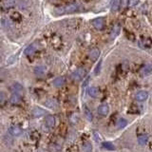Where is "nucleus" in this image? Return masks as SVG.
I'll return each instance as SVG.
<instances>
[{"label": "nucleus", "mask_w": 152, "mask_h": 152, "mask_svg": "<svg viewBox=\"0 0 152 152\" xmlns=\"http://www.w3.org/2000/svg\"><path fill=\"white\" fill-rule=\"evenodd\" d=\"M61 24L66 30L69 33H75L82 27V20L79 18H71L64 20Z\"/></svg>", "instance_id": "f257e3e1"}, {"label": "nucleus", "mask_w": 152, "mask_h": 152, "mask_svg": "<svg viewBox=\"0 0 152 152\" xmlns=\"http://www.w3.org/2000/svg\"><path fill=\"white\" fill-rule=\"evenodd\" d=\"M80 10V5L77 3H71L68 4L66 6H62L57 8L54 11V13L56 15H64V14H69V13H76Z\"/></svg>", "instance_id": "f03ea898"}, {"label": "nucleus", "mask_w": 152, "mask_h": 152, "mask_svg": "<svg viewBox=\"0 0 152 152\" xmlns=\"http://www.w3.org/2000/svg\"><path fill=\"white\" fill-rule=\"evenodd\" d=\"M49 43L54 49H60L63 47V38L59 33H53L50 35Z\"/></svg>", "instance_id": "7ed1b4c3"}, {"label": "nucleus", "mask_w": 152, "mask_h": 152, "mask_svg": "<svg viewBox=\"0 0 152 152\" xmlns=\"http://www.w3.org/2000/svg\"><path fill=\"white\" fill-rule=\"evenodd\" d=\"M40 49H41V46L39 45V42H34L32 45H30L28 48H26L24 52L27 56H32L33 54H35V52H38Z\"/></svg>", "instance_id": "20e7f679"}, {"label": "nucleus", "mask_w": 152, "mask_h": 152, "mask_svg": "<svg viewBox=\"0 0 152 152\" xmlns=\"http://www.w3.org/2000/svg\"><path fill=\"white\" fill-rule=\"evenodd\" d=\"M91 24L97 30H102L105 28V25H106V20H105L104 17H97L93 19Z\"/></svg>", "instance_id": "39448f33"}, {"label": "nucleus", "mask_w": 152, "mask_h": 152, "mask_svg": "<svg viewBox=\"0 0 152 152\" xmlns=\"http://www.w3.org/2000/svg\"><path fill=\"white\" fill-rule=\"evenodd\" d=\"M139 45L142 49H150L152 47V39L147 36H143L140 39Z\"/></svg>", "instance_id": "423d86ee"}, {"label": "nucleus", "mask_w": 152, "mask_h": 152, "mask_svg": "<svg viewBox=\"0 0 152 152\" xmlns=\"http://www.w3.org/2000/svg\"><path fill=\"white\" fill-rule=\"evenodd\" d=\"M86 74H87V71H86V69L81 68V69H78L77 71L73 73L72 77H73V79H74V80L80 81V80H82L86 76Z\"/></svg>", "instance_id": "0eeeda50"}, {"label": "nucleus", "mask_w": 152, "mask_h": 152, "mask_svg": "<svg viewBox=\"0 0 152 152\" xmlns=\"http://www.w3.org/2000/svg\"><path fill=\"white\" fill-rule=\"evenodd\" d=\"M45 124L49 129H52L54 126H55V119H54V117L52 115H49L45 120Z\"/></svg>", "instance_id": "6e6552de"}, {"label": "nucleus", "mask_w": 152, "mask_h": 152, "mask_svg": "<svg viewBox=\"0 0 152 152\" xmlns=\"http://www.w3.org/2000/svg\"><path fill=\"white\" fill-rule=\"evenodd\" d=\"M147 97H148V93H147V91L141 90V91H138L137 93H136L135 99L139 101V102H143V101H146L147 99Z\"/></svg>", "instance_id": "1a4fd4ad"}, {"label": "nucleus", "mask_w": 152, "mask_h": 152, "mask_svg": "<svg viewBox=\"0 0 152 152\" xmlns=\"http://www.w3.org/2000/svg\"><path fill=\"white\" fill-rule=\"evenodd\" d=\"M11 89H13L14 93H16V94H18L19 96L23 95V93H24V88H23L22 86L18 83L13 84V86H11Z\"/></svg>", "instance_id": "9d476101"}, {"label": "nucleus", "mask_w": 152, "mask_h": 152, "mask_svg": "<svg viewBox=\"0 0 152 152\" xmlns=\"http://www.w3.org/2000/svg\"><path fill=\"white\" fill-rule=\"evenodd\" d=\"M88 56H89V58H90L91 61H93V62L96 61L99 58V56H100V50H99V49H97V48L92 49L90 52H89Z\"/></svg>", "instance_id": "9b49d317"}, {"label": "nucleus", "mask_w": 152, "mask_h": 152, "mask_svg": "<svg viewBox=\"0 0 152 152\" xmlns=\"http://www.w3.org/2000/svg\"><path fill=\"white\" fill-rule=\"evenodd\" d=\"M97 110H98V113L100 115L107 116L108 114V112H110V107H108L107 104H103V105H101V106H99Z\"/></svg>", "instance_id": "f8f14e48"}, {"label": "nucleus", "mask_w": 152, "mask_h": 152, "mask_svg": "<svg viewBox=\"0 0 152 152\" xmlns=\"http://www.w3.org/2000/svg\"><path fill=\"white\" fill-rule=\"evenodd\" d=\"M9 132L13 136H19L21 134V128L17 126H11L9 127Z\"/></svg>", "instance_id": "ddd939ff"}, {"label": "nucleus", "mask_w": 152, "mask_h": 152, "mask_svg": "<svg viewBox=\"0 0 152 152\" xmlns=\"http://www.w3.org/2000/svg\"><path fill=\"white\" fill-rule=\"evenodd\" d=\"M65 83H66V80L64 77H57L53 81V86L55 88H61L65 85Z\"/></svg>", "instance_id": "4468645a"}, {"label": "nucleus", "mask_w": 152, "mask_h": 152, "mask_svg": "<svg viewBox=\"0 0 152 152\" xmlns=\"http://www.w3.org/2000/svg\"><path fill=\"white\" fill-rule=\"evenodd\" d=\"M120 30H121V26H120V24H118V23H116V24L113 26V28H112L111 33H110L111 39L115 38L117 35H118L119 33H120Z\"/></svg>", "instance_id": "2eb2a0df"}, {"label": "nucleus", "mask_w": 152, "mask_h": 152, "mask_svg": "<svg viewBox=\"0 0 152 152\" xmlns=\"http://www.w3.org/2000/svg\"><path fill=\"white\" fill-rule=\"evenodd\" d=\"M88 92L89 96L93 97V98H96V97H98V96H99L100 90H99V88H96V87H90V88H88Z\"/></svg>", "instance_id": "dca6fc26"}, {"label": "nucleus", "mask_w": 152, "mask_h": 152, "mask_svg": "<svg viewBox=\"0 0 152 152\" xmlns=\"http://www.w3.org/2000/svg\"><path fill=\"white\" fill-rule=\"evenodd\" d=\"M46 106L50 110H56L58 107V103L54 99H49L46 101Z\"/></svg>", "instance_id": "f3484780"}, {"label": "nucleus", "mask_w": 152, "mask_h": 152, "mask_svg": "<svg viewBox=\"0 0 152 152\" xmlns=\"http://www.w3.org/2000/svg\"><path fill=\"white\" fill-rule=\"evenodd\" d=\"M11 19L14 22H20L22 20V15L18 11H13L11 13Z\"/></svg>", "instance_id": "a211bd4d"}, {"label": "nucleus", "mask_w": 152, "mask_h": 152, "mask_svg": "<svg viewBox=\"0 0 152 152\" xmlns=\"http://www.w3.org/2000/svg\"><path fill=\"white\" fill-rule=\"evenodd\" d=\"M151 72H152V65H150V64L145 66V67H144L142 69V71H141V73H142L143 76L148 75V74H150Z\"/></svg>", "instance_id": "6ab92c4d"}, {"label": "nucleus", "mask_w": 152, "mask_h": 152, "mask_svg": "<svg viewBox=\"0 0 152 152\" xmlns=\"http://www.w3.org/2000/svg\"><path fill=\"white\" fill-rule=\"evenodd\" d=\"M46 72V68L43 67V66H38L35 69H34V73L37 75V76H42L44 75Z\"/></svg>", "instance_id": "aec40b11"}, {"label": "nucleus", "mask_w": 152, "mask_h": 152, "mask_svg": "<svg viewBox=\"0 0 152 152\" xmlns=\"http://www.w3.org/2000/svg\"><path fill=\"white\" fill-rule=\"evenodd\" d=\"M83 108H84V113H85V115H86V117H87V119L88 120V121H92V119H93V115H92V113H91V111H90V110H89V108L86 106L83 107Z\"/></svg>", "instance_id": "412c9836"}, {"label": "nucleus", "mask_w": 152, "mask_h": 152, "mask_svg": "<svg viewBox=\"0 0 152 152\" xmlns=\"http://www.w3.org/2000/svg\"><path fill=\"white\" fill-rule=\"evenodd\" d=\"M147 141H148V137H147V135H146V134L140 135L138 137V143H139V145H141V146H145L147 143Z\"/></svg>", "instance_id": "4be33fe9"}, {"label": "nucleus", "mask_w": 152, "mask_h": 152, "mask_svg": "<svg viewBox=\"0 0 152 152\" xmlns=\"http://www.w3.org/2000/svg\"><path fill=\"white\" fill-rule=\"evenodd\" d=\"M121 0H112L111 2V11H117L120 8Z\"/></svg>", "instance_id": "5701e85b"}, {"label": "nucleus", "mask_w": 152, "mask_h": 152, "mask_svg": "<svg viewBox=\"0 0 152 152\" xmlns=\"http://www.w3.org/2000/svg\"><path fill=\"white\" fill-rule=\"evenodd\" d=\"M44 114H45V111H44V110H42L41 107H36L33 110V116L34 117H41V116H43Z\"/></svg>", "instance_id": "b1692460"}, {"label": "nucleus", "mask_w": 152, "mask_h": 152, "mask_svg": "<svg viewBox=\"0 0 152 152\" xmlns=\"http://www.w3.org/2000/svg\"><path fill=\"white\" fill-rule=\"evenodd\" d=\"M20 96H19L18 94H16V93H13V95H11V104H13V105H17L19 104V102H20Z\"/></svg>", "instance_id": "393cba45"}, {"label": "nucleus", "mask_w": 152, "mask_h": 152, "mask_svg": "<svg viewBox=\"0 0 152 152\" xmlns=\"http://www.w3.org/2000/svg\"><path fill=\"white\" fill-rule=\"evenodd\" d=\"M102 146L104 148H106L107 150H114L115 149V146H113V144H111L110 142H104L102 144Z\"/></svg>", "instance_id": "a878e982"}, {"label": "nucleus", "mask_w": 152, "mask_h": 152, "mask_svg": "<svg viewBox=\"0 0 152 152\" xmlns=\"http://www.w3.org/2000/svg\"><path fill=\"white\" fill-rule=\"evenodd\" d=\"M127 122L126 119L124 118H121L118 120V122H117V127H118L119 128H124V127H127Z\"/></svg>", "instance_id": "bb28decb"}, {"label": "nucleus", "mask_w": 152, "mask_h": 152, "mask_svg": "<svg viewBox=\"0 0 152 152\" xmlns=\"http://www.w3.org/2000/svg\"><path fill=\"white\" fill-rule=\"evenodd\" d=\"M83 150H84V152H91L92 151L91 144L88 142H86L83 145Z\"/></svg>", "instance_id": "cd10ccee"}, {"label": "nucleus", "mask_w": 152, "mask_h": 152, "mask_svg": "<svg viewBox=\"0 0 152 152\" xmlns=\"http://www.w3.org/2000/svg\"><path fill=\"white\" fill-rule=\"evenodd\" d=\"M140 112V110L138 107L136 106H132L128 108V113H131V114H137Z\"/></svg>", "instance_id": "c85d7f7f"}, {"label": "nucleus", "mask_w": 152, "mask_h": 152, "mask_svg": "<svg viewBox=\"0 0 152 152\" xmlns=\"http://www.w3.org/2000/svg\"><path fill=\"white\" fill-rule=\"evenodd\" d=\"M126 36L127 39H129L130 41H134L135 40V35L132 33L130 32H127V30H126Z\"/></svg>", "instance_id": "c756f323"}, {"label": "nucleus", "mask_w": 152, "mask_h": 152, "mask_svg": "<svg viewBox=\"0 0 152 152\" xmlns=\"http://www.w3.org/2000/svg\"><path fill=\"white\" fill-rule=\"evenodd\" d=\"M14 6H15V2H6L4 3L3 8H5V9H11V8H13Z\"/></svg>", "instance_id": "7c9ffc66"}, {"label": "nucleus", "mask_w": 152, "mask_h": 152, "mask_svg": "<svg viewBox=\"0 0 152 152\" xmlns=\"http://www.w3.org/2000/svg\"><path fill=\"white\" fill-rule=\"evenodd\" d=\"M101 66H102V61H99V63L97 64L96 68H95V69H94V73H95V75H98L99 73H100V71H101Z\"/></svg>", "instance_id": "2f4dec72"}, {"label": "nucleus", "mask_w": 152, "mask_h": 152, "mask_svg": "<svg viewBox=\"0 0 152 152\" xmlns=\"http://www.w3.org/2000/svg\"><path fill=\"white\" fill-rule=\"evenodd\" d=\"M138 3H139V0H128V7L133 8L135 6H137Z\"/></svg>", "instance_id": "473e14b6"}, {"label": "nucleus", "mask_w": 152, "mask_h": 152, "mask_svg": "<svg viewBox=\"0 0 152 152\" xmlns=\"http://www.w3.org/2000/svg\"><path fill=\"white\" fill-rule=\"evenodd\" d=\"M6 102V95L4 92H0V105H3Z\"/></svg>", "instance_id": "72a5a7b5"}, {"label": "nucleus", "mask_w": 152, "mask_h": 152, "mask_svg": "<svg viewBox=\"0 0 152 152\" xmlns=\"http://www.w3.org/2000/svg\"><path fill=\"white\" fill-rule=\"evenodd\" d=\"M82 2H85V3H88V2H90L91 0H81Z\"/></svg>", "instance_id": "f704fd0d"}]
</instances>
